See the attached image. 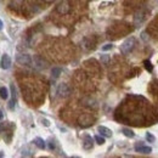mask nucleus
I'll return each instance as SVG.
<instances>
[{"label":"nucleus","instance_id":"17","mask_svg":"<svg viewBox=\"0 0 158 158\" xmlns=\"http://www.w3.org/2000/svg\"><path fill=\"white\" fill-rule=\"evenodd\" d=\"M112 47H113L112 44H106V45L102 46V51H108V50H111Z\"/></svg>","mask_w":158,"mask_h":158},{"label":"nucleus","instance_id":"13","mask_svg":"<svg viewBox=\"0 0 158 158\" xmlns=\"http://www.w3.org/2000/svg\"><path fill=\"white\" fill-rule=\"evenodd\" d=\"M0 97L4 98V100H6V98L9 97V91H7V89L5 86L0 88Z\"/></svg>","mask_w":158,"mask_h":158},{"label":"nucleus","instance_id":"20","mask_svg":"<svg viewBox=\"0 0 158 158\" xmlns=\"http://www.w3.org/2000/svg\"><path fill=\"white\" fill-rule=\"evenodd\" d=\"M43 122H44V125H46V126H49V125H50V124H49V122H47L46 119H44Z\"/></svg>","mask_w":158,"mask_h":158},{"label":"nucleus","instance_id":"4","mask_svg":"<svg viewBox=\"0 0 158 158\" xmlns=\"http://www.w3.org/2000/svg\"><path fill=\"white\" fill-rule=\"evenodd\" d=\"M70 10H71V4L68 3V0H62L57 6V12L61 15H67L70 12Z\"/></svg>","mask_w":158,"mask_h":158},{"label":"nucleus","instance_id":"9","mask_svg":"<svg viewBox=\"0 0 158 158\" xmlns=\"http://www.w3.org/2000/svg\"><path fill=\"white\" fill-rule=\"evenodd\" d=\"M135 151L139 152V153H145V154H149L152 152V149L149 146H142V145H137L135 147Z\"/></svg>","mask_w":158,"mask_h":158},{"label":"nucleus","instance_id":"24","mask_svg":"<svg viewBox=\"0 0 158 158\" xmlns=\"http://www.w3.org/2000/svg\"><path fill=\"white\" fill-rule=\"evenodd\" d=\"M3 156H4V154H3V153H1V152H0V157H3Z\"/></svg>","mask_w":158,"mask_h":158},{"label":"nucleus","instance_id":"14","mask_svg":"<svg viewBox=\"0 0 158 158\" xmlns=\"http://www.w3.org/2000/svg\"><path fill=\"white\" fill-rule=\"evenodd\" d=\"M122 133L126 136V137H134V133H133V130H130V129H126V128H123L122 129Z\"/></svg>","mask_w":158,"mask_h":158},{"label":"nucleus","instance_id":"21","mask_svg":"<svg viewBox=\"0 0 158 158\" xmlns=\"http://www.w3.org/2000/svg\"><path fill=\"white\" fill-rule=\"evenodd\" d=\"M4 117V114H3V111L1 110H0V119H1V118Z\"/></svg>","mask_w":158,"mask_h":158},{"label":"nucleus","instance_id":"5","mask_svg":"<svg viewBox=\"0 0 158 158\" xmlns=\"http://www.w3.org/2000/svg\"><path fill=\"white\" fill-rule=\"evenodd\" d=\"M33 61H34V66L38 68V70H45V68L47 67L46 61L44 60L43 57H40V56H34Z\"/></svg>","mask_w":158,"mask_h":158},{"label":"nucleus","instance_id":"10","mask_svg":"<svg viewBox=\"0 0 158 158\" xmlns=\"http://www.w3.org/2000/svg\"><path fill=\"white\" fill-rule=\"evenodd\" d=\"M97 131L100 133L102 136H105V137H111V136H112V131H111L110 129H108V128L102 126V125L97 128Z\"/></svg>","mask_w":158,"mask_h":158},{"label":"nucleus","instance_id":"23","mask_svg":"<svg viewBox=\"0 0 158 158\" xmlns=\"http://www.w3.org/2000/svg\"><path fill=\"white\" fill-rule=\"evenodd\" d=\"M3 26H4V24H3V22L0 21V29H3Z\"/></svg>","mask_w":158,"mask_h":158},{"label":"nucleus","instance_id":"8","mask_svg":"<svg viewBox=\"0 0 158 158\" xmlns=\"http://www.w3.org/2000/svg\"><path fill=\"white\" fill-rule=\"evenodd\" d=\"M11 93H12V98H11V101H10V110H14L15 108V105H16V101H17V94H16V88L14 86V84L11 85Z\"/></svg>","mask_w":158,"mask_h":158},{"label":"nucleus","instance_id":"7","mask_svg":"<svg viewBox=\"0 0 158 158\" xmlns=\"http://www.w3.org/2000/svg\"><path fill=\"white\" fill-rule=\"evenodd\" d=\"M93 146H94V142H93L91 136L85 135L84 139H83V147H84V150H91Z\"/></svg>","mask_w":158,"mask_h":158},{"label":"nucleus","instance_id":"18","mask_svg":"<svg viewBox=\"0 0 158 158\" xmlns=\"http://www.w3.org/2000/svg\"><path fill=\"white\" fill-rule=\"evenodd\" d=\"M108 60H110V57H108L107 55H102V56H101V61H102V62H103L105 65H107Z\"/></svg>","mask_w":158,"mask_h":158},{"label":"nucleus","instance_id":"6","mask_svg":"<svg viewBox=\"0 0 158 158\" xmlns=\"http://www.w3.org/2000/svg\"><path fill=\"white\" fill-rule=\"evenodd\" d=\"M10 66H11V58H10L9 55H4L1 57V61H0V67L3 70H9Z\"/></svg>","mask_w":158,"mask_h":158},{"label":"nucleus","instance_id":"1","mask_svg":"<svg viewBox=\"0 0 158 158\" xmlns=\"http://www.w3.org/2000/svg\"><path fill=\"white\" fill-rule=\"evenodd\" d=\"M134 45H135V38H128L122 44V46H121V50H122V52L124 54V55H126V54H129L131 50H133V47H134Z\"/></svg>","mask_w":158,"mask_h":158},{"label":"nucleus","instance_id":"2","mask_svg":"<svg viewBox=\"0 0 158 158\" xmlns=\"http://www.w3.org/2000/svg\"><path fill=\"white\" fill-rule=\"evenodd\" d=\"M16 61H17V63L22 65V66H29L32 63V57L28 54H18L16 56Z\"/></svg>","mask_w":158,"mask_h":158},{"label":"nucleus","instance_id":"12","mask_svg":"<svg viewBox=\"0 0 158 158\" xmlns=\"http://www.w3.org/2000/svg\"><path fill=\"white\" fill-rule=\"evenodd\" d=\"M61 73H62V70H61L60 67H54L52 71H51V75H52V78H55V79L60 77Z\"/></svg>","mask_w":158,"mask_h":158},{"label":"nucleus","instance_id":"22","mask_svg":"<svg viewBox=\"0 0 158 158\" xmlns=\"http://www.w3.org/2000/svg\"><path fill=\"white\" fill-rule=\"evenodd\" d=\"M44 1H45V3H52L54 0H44Z\"/></svg>","mask_w":158,"mask_h":158},{"label":"nucleus","instance_id":"15","mask_svg":"<svg viewBox=\"0 0 158 158\" xmlns=\"http://www.w3.org/2000/svg\"><path fill=\"white\" fill-rule=\"evenodd\" d=\"M95 141L98 144V145H102V144H105V136H100V135H96L95 136Z\"/></svg>","mask_w":158,"mask_h":158},{"label":"nucleus","instance_id":"16","mask_svg":"<svg viewBox=\"0 0 158 158\" xmlns=\"http://www.w3.org/2000/svg\"><path fill=\"white\" fill-rule=\"evenodd\" d=\"M146 139H147V141H149V142H153V141H156V137H154L152 134H150V133H147V134H146Z\"/></svg>","mask_w":158,"mask_h":158},{"label":"nucleus","instance_id":"11","mask_svg":"<svg viewBox=\"0 0 158 158\" xmlns=\"http://www.w3.org/2000/svg\"><path fill=\"white\" fill-rule=\"evenodd\" d=\"M34 145L37 146V147H39V149H40V150H44L45 149V141L42 139V137H35V139H34Z\"/></svg>","mask_w":158,"mask_h":158},{"label":"nucleus","instance_id":"3","mask_svg":"<svg viewBox=\"0 0 158 158\" xmlns=\"http://www.w3.org/2000/svg\"><path fill=\"white\" fill-rule=\"evenodd\" d=\"M70 94H71V89L67 84L61 83L57 86V95L60 97H67V96H70Z\"/></svg>","mask_w":158,"mask_h":158},{"label":"nucleus","instance_id":"19","mask_svg":"<svg viewBox=\"0 0 158 158\" xmlns=\"http://www.w3.org/2000/svg\"><path fill=\"white\" fill-rule=\"evenodd\" d=\"M49 147H50V150H54L55 149V144L52 141H50V142H49Z\"/></svg>","mask_w":158,"mask_h":158}]
</instances>
